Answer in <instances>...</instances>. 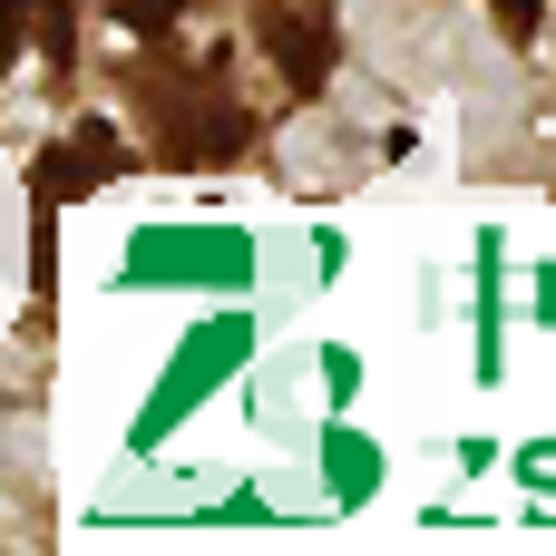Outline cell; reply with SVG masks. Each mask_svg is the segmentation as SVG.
I'll use <instances>...</instances> for the list:
<instances>
[{
    "mask_svg": "<svg viewBox=\"0 0 556 556\" xmlns=\"http://www.w3.org/2000/svg\"><path fill=\"white\" fill-rule=\"evenodd\" d=\"M235 362H244V323H235V313H225V323H195V342L166 362V381H156V401H147L137 440H166V430H176V420H186V410H195V401H205Z\"/></svg>",
    "mask_w": 556,
    "mask_h": 556,
    "instance_id": "1",
    "label": "cell"
},
{
    "mask_svg": "<svg viewBox=\"0 0 556 556\" xmlns=\"http://www.w3.org/2000/svg\"><path fill=\"white\" fill-rule=\"evenodd\" d=\"M127 274L137 283H166V274H186V283H244L254 254H244V235H137Z\"/></svg>",
    "mask_w": 556,
    "mask_h": 556,
    "instance_id": "2",
    "label": "cell"
},
{
    "mask_svg": "<svg viewBox=\"0 0 556 556\" xmlns=\"http://www.w3.org/2000/svg\"><path fill=\"white\" fill-rule=\"evenodd\" d=\"M264 49H274V68H283V88H323L332 78V10H313V0H293V10H264Z\"/></svg>",
    "mask_w": 556,
    "mask_h": 556,
    "instance_id": "3",
    "label": "cell"
},
{
    "mask_svg": "<svg viewBox=\"0 0 556 556\" xmlns=\"http://www.w3.org/2000/svg\"><path fill=\"white\" fill-rule=\"evenodd\" d=\"M117 166H127L117 127H108V117H88V127H78L68 147H49V156H39V205H68V195H98V186H108Z\"/></svg>",
    "mask_w": 556,
    "mask_h": 556,
    "instance_id": "4",
    "label": "cell"
},
{
    "mask_svg": "<svg viewBox=\"0 0 556 556\" xmlns=\"http://www.w3.org/2000/svg\"><path fill=\"white\" fill-rule=\"evenodd\" d=\"M323 469H332V498H371V479H381V459H371V440H342V430H332V450H323Z\"/></svg>",
    "mask_w": 556,
    "mask_h": 556,
    "instance_id": "5",
    "label": "cell"
},
{
    "mask_svg": "<svg viewBox=\"0 0 556 556\" xmlns=\"http://www.w3.org/2000/svg\"><path fill=\"white\" fill-rule=\"evenodd\" d=\"M176 10H186V0H117V20H127L137 39H156V29H176Z\"/></svg>",
    "mask_w": 556,
    "mask_h": 556,
    "instance_id": "6",
    "label": "cell"
},
{
    "mask_svg": "<svg viewBox=\"0 0 556 556\" xmlns=\"http://www.w3.org/2000/svg\"><path fill=\"white\" fill-rule=\"evenodd\" d=\"M489 10H498V29H508V39H538V0H489Z\"/></svg>",
    "mask_w": 556,
    "mask_h": 556,
    "instance_id": "7",
    "label": "cell"
},
{
    "mask_svg": "<svg viewBox=\"0 0 556 556\" xmlns=\"http://www.w3.org/2000/svg\"><path fill=\"white\" fill-rule=\"evenodd\" d=\"M10 49H20V0H0V68H10Z\"/></svg>",
    "mask_w": 556,
    "mask_h": 556,
    "instance_id": "8",
    "label": "cell"
},
{
    "mask_svg": "<svg viewBox=\"0 0 556 556\" xmlns=\"http://www.w3.org/2000/svg\"><path fill=\"white\" fill-rule=\"evenodd\" d=\"M528 479H538V489H556V450H528Z\"/></svg>",
    "mask_w": 556,
    "mask_h": 556,
    "instance_id": "9",
    "label": "cell"
}]
</instances>
